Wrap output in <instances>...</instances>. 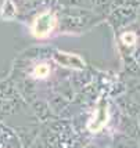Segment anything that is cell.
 Returning <instances> with one entry per match:
<instances>
[{
    "label": "cell",
    "mask_w": 140,
    "mask_h": 148,
    "mask_svg": "<svg viewBox=\"0 0 140 148\" xmlns=\"http://www.w3.org/2000/svg\"><path fill=\"white\" fill-rule=\"evenodd\" d=\"M56 25H57L56 15L53 13H50V11H43V13H40L36 18L33 19L32 33H33L35 38H39V39L46 38V36H49L54 31Z\"/></svg>",
    "instance_id": "6da1fadb"
},
{
    "label": "cell",
    "mask_w": 140,
    "mask_h": 148,
    "mask_svg": "<svg viewBox=\"0 0 140 148\" xmlns=\"http://www.w3.org/2000/svg\"><path fill=\"white\" fill-rule=\"evenodd\" d=\"M54 58L56 61L60 62L64 66H68V68H75V69H82L85 66V62L79 56H75V54H68V53H56L54 54Z\"/></svg>",
    "instance_id": "3957f363"
},
{
    "label": "cell",
    "mask_w": 140,
    "mask_h": 148,
    "mask_svg": "<svg viewBox=\"0 0 140 148\" xmlns=\"http://www.w3.org/2000/svg\"><path fill=\"white\" fill-rule=\"evenodd\" d=\"M122 40H123V43L125 45H133L134 43V40H136V38H134V35L133 33H125L123 36H122Z\"/></svg>",
    "instance_id": "5b68a950"
},
{
    "label": "cell",
    "mask_w": 140,
    "mask_h": 148,
    "mask_svg": "<svg viewBox=\"0 0 140 148\" xmlns=\"http://www.w3.org/2000/svg\"><path fill=\"white\" fill-rule=\"evenodd\" d=\"M107 118H108V110H107V104L106 101H100L97 110H96L94 115L92 118V121L89 122L88 127L92 132H99L103 126L107 123Z\"/></svg>",
    "instance_id": "7a4b0ae2"
},
{
    "label": "cell",
    "mask_w": 140,
    "mask_h": 148,
    "mask_svg": "<svg viewBox=\"0 0 140 148\" xmlns=\"http://www.w3.org/2000/svg\"><path fill=\"white\" fill-rule=\"evenodd\" d=\"M49 73H50V68L47 64H39L33 69V75L36 77H46Z\"/></svg>",
    "instance_id": "277c9868"
}]
</instances>
